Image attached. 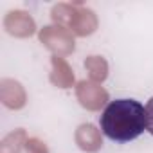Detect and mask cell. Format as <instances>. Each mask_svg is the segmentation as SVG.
Masks as SVG:
<instances>
[{
	"instance_id": "obj_1",
	"label": "cell",
	"mask_w": 153,
	"mask_h": 153,
	"mask_svg": "<svg viewBox=\"0 0 153 153\" xmlns=\"http://www.w3.org/2000/svg\"><path fill=\"white\" fill-rule=\"evenodd\" d=\"M99 128L114 142L124 144L135 140L148 131L146 108L135 99H114L105 106L99 117Z\"/></svg>"
},
{
	"instance_id": "obj_2",
	"label": "cell",
	"mask_w": 153,
	"mask_h": 153,
	"mask_svg": "<svg viewBox=\"0 0 153 153\" xmlns=\"http://www.w3.org/2000/svg\"><path fill=\"white\" fill-rule=\"evenodd\" d=\"M146 115H148V131L153 135V97L146 105Z\"/></svg>"
}]
</instances>
